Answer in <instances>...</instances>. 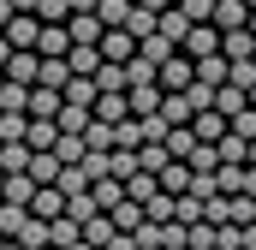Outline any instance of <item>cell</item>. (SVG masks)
Here are the masks:
<instances>
[{
	"label": "cell",
	"mask_w": 256,
	"mask_h": 250,
	"mask_svg": "<svg viewBox=\"0 0 256 250\" xmlns=\"http://www.w3.org/2000/svg\"><path fill=\"white\" fill-rule=\"evenodd\" d=\"M214 108L232 120V114H244V108H250V96H244V90H232V84H220V90H214Z\"/></svg>",
	"instance_id": "obj_32"
},
{
	"label": "cell",
	"mask_w": 256,
	"mask_h": 250,
	"mask_svg": "<svg viewBox=\"0 0 256 250\" xmlns=\"http://www.w3.org/2000/svg\"><path fill=\"white\" fill-rule=\"evenodd\" d=\"M30 149H54L60 143V120H30V137H24Z\"/></svg>",
	"instance_id": "obj_28"
},
{
	"label": "cell",
	"mask_w": 256,
	"mask_h": 250,
	"mask_svg": "<svg viewBox=\"0 0 256 250\" xmlns=\"http://www.w3.org/2000/svg\"><path fill=\"white\" fill-rule=\"evenodd\" d=\"M24 220H30V208H18V202H0V232H6V238H18V232H24Z\"/></svg>",
	"instance_id": "obj_39"
},
{
	"label": "cell",
	"mask_w": 256,
	"mask_h": 250,
	"mask_svg": "<svg viewBox=\"0 0 256 250\" xmlns=\"http://www.w3.org/2000/svg\"><path fill=\"white\" fill-rule=\"evenodd\" d=\"M0 250H24V244H18V238H6V244H0Z\"/></svg>",
	"instance_id": "obj_55"
},
{
	"label": "cell",
	"mask_w": 256,
	"mask_h": 250,
	"mask_svg": "<svg viewBox=\"0 0 256 250\" xmlns=\"http://www.w3.org/2000/svg\"><path fill=\"white\" fill-rule=\"evenodd\" d=\"M161 36H167V42H179V48H185V36H191V18H185V12H179V6H173V12H161Z\"/></svg>",
	"instance_id": "obj_31"
},
{
	"label": "cell",
	"mask_w": 256,
	"mask_h": 250,
	"mask_svg": "<svg viewBox=\"0 0 256 250\" xmlns=\"http://www.w3.org/2000/svg\"><path fill=\"white\" fill-rule=\"evenodd\" d=\"M108 250H137V238H131V232H120V238H114Z\"/></svg>",
	"instance_id": "obj_51"
},
{
	"label": "cell",
	"mask_w": 256,
	"mask_h": 250,
	"mask_svg": "<svg viewBox=\"0 0 256 250\" xmlns=\"http://www.w3.org/2000/svg\"><path fill=\"white\" fill-rule=\"evenodd\" d=\"M143 220H149V208H143V202H120V208H114V226H120V232H137V226H143Z\"/></svg>",
	"instance_id": "obj_30"
},
{
	"label": "cell",
	"mask_w": 256,
	"mask_h": 250,
	"mask_svg": "<svg viewBox=\"0 0 256 250\" xmlns=\"http://www.w3.org/2000/svg\"><path fill=\"white\" fill-rule=\"evenodd\" d=\"M66 66H72L78 78H96V72H102V48H72V54H66Z\"/></svg>",
	"instance_id": "obj_29"
},
{
	"label": "cell",
	"mask_w": 256,
	"mask_h": 250,
	"mask_svg": "<svg viewBox=\"0 0 256 250\" xmlns=\"http://www.w3.org/2000/svg\"><path fill=\"white\" fill-rule=\"evenodd\" d=\"M72 48H78V42H72V30H66V24H42V42H36V54H42V60H66Z\"/></svg>",
	"instance_id": "obj_6"
},
{
	"label": "cell",
	"mask_w": 256,
	"mask_h": 250,
	"mask_svg": "<svg viewBox=\"0 0 256 250\" xmlns=\"http://www.w3.org/2000/svg\"><path fill=\"white\" fill-rule=\"evenodd\" d=\"M250 108H256V90H250Z\"/></svg>",
	"instance_id": "obj_61"
},
{
	"label": "cell",
	"mask_w": 256,
	"mask_h": 250,
	"mask_svg": "<svg viewBox=\"0 0 256 250\" xmlns=\"http://www.w3.org/2000/svg\"><path fill=\"white\" fill-rule=\"evenodd\" d=\"M84 143H90V155H114V125H108V120H90Z\"/></svg>",
	"instance_id": "obj_26"
},
{
	"label": "cell",
	"mask_w": 256,
	"mask_h": 250,
	"mask_svg": "<svg viewBox=\"0 0 256 250\" xmlns=\"http://www.w3.org/2000/svg\"><path fill=\"white\" fill-rule=\"evenodd\" d=\"M232 131H238L244 143H256V108H244V114H232Z\"/></svg>",
	"instance_id": "obj_48"
},
{
	"label": "cell",
	"mask_w": 256,
	"mask_h": 250,
	"mask_svg": "<svg viewBox=\"0 0 256 250\" xmlns=\"http://www.w3.org/2000/svg\"><path fill=\"white\" fill-rule=\"evenodd\" d=\"M167 161H173V155H167V143H143V149H137V167H143V173H161Z\"/></svg>",
	"instance_id": "obj_37"
},
{
	"label": "cell",
	"mask_w": 256,
	"mask_h": 250,
	"mask_svg": "<svg viewBox=\"0 0 256 250\" xmlns=\"http://www.w3.org/2000/svg\"><path fill=\"white\" fill-rule=\"evenodd\" d=\"M232 90H256V60H232Z\"/></svg>",
	"instance_id": "obj_46"
},
{
	"label": "cell",
	"mask_w": 256,
	"mask_h": 250,
	"mask_svg": "<svg viewBox=\"0 0 256 250\" xmlns=\"http://www.w3.org/2000/svg\"><path fill=\"white\" fill-rule=\"evenodd\" d=\"M66 30H72V42H78V48H102V36H108L102 12H72V18H66Z\"/></svg>",
	"instance_id": "obj_3"
},
{
	"label": "cell",
	"mask_w": 256,
	"mask_h": 250,
	"mask_svg": "<svg viewBox=\"0 0 256 250\" xmlns=\"http://www.w3.org/2000/svg\"><path fill=\"white\" fill-rule=\"evenodd\" d=\"M48 244H54V250H72V244H84V220H72V214L48 220Z\"/></svg>",
	"instance_id": "obj_15"
},
{
	"label": "cell",
	"mask_w": 256,
	"mask_h": 250,
	"mask_svg": "<svg viewBox=\"0 0 256 250\" xmlns=\"http://www.w3.org/2000/svg\"><path fill=\"white\" fill-rule=\"evenodd\" d=\"M96 120H108V125L131 120V90H126V96H102V102H96Z\"/></svg>",
	"instance_id": "obj_25"
},
{
	"label": "cell",
	"mask_w": 256,
	"mask_h": 250,
	"mask_svg": "<svg viewBox=\"0 0 256 250\" xmlns=\"http://www.w3.org/2000/svg\"><path fill=\"white\" fill-rule=\"evenodd\" d=\"M220 54H226V60H256V36L250 30H226V36H220Z\"/></svg>",
	"instance_id": "obj_18"
},
{
	"label": "cell",
	"mask_w": 256,
	"mask_h": 250,
	"mask_svg": "<svg viewBox=\"0 0 256 250\" xmlns=\"http://www.w3.org/2000/svg\"><path fill=\"white\" fill-rule=\"evenodd\" d=\"M60 173H66V161L54 149H36V155H30V179H36V185H60Z\"/></svg>",
	"instance_id": "obj_11"
},
{
	"label": "cell",
	"mask_w": 256,
	"mask_h": 250,
	"mask_svg": "<svg viewBox=\"0 0 256 250\" xmlns=\"http://www.w3.org/2000/svg\"><path fill=\"white\" fill-rule=\"evenodd\" d=\"M30 214H36V220H60V214H66V190L60 185H42L36 202H30Z\"/></svg>",
	"instance_id": "obj_14"
},
{
	"label": "cell",
	"mask_w": 256,
	"mask_h": 250,
	"mask_svg": "<svg viewBox=\"0 0 256 250\" xmlns=\"http://www.w3.org/2000/svg\"><path fill=\"white\" fill-rule=\"evenodd\" d=\"M0 149H6V143H0Z\"/></svg>",
	"instance_id": "obj_63"
},
{
	"label": "cell",
	"mask_w": 256,
	"mask_h": 250,
	"mask_svg": "<svg viewBox=\"0 0 256 250\" xmlns=\"http://www.w3.org/2000/svg\"><path fill=\"white\" fill-rule=\"evenodd\" d=\"M72 78H78V72H72L66 60H42V84H48V90H66Z\"/></svg>",
	"instance_id": "obj_41"
},
{
	"label": "cell",
	"mask_w": 256,
	"mask_h": 250,
	"mask_svg": "<svg viewBox=\"0 0 256 250\" xmlns=\"http://www.w3.org/2000/svg\"><path fill=\"white\" fill-rule=\"evenodd\" d=\"M90 196H96V208H108V214H114V208L126 202V179H102V185H90Z\"/></svg>",
	"instance_id": "obj_24"
},
{
	"label": "cell",
	"mask_w": 256,
	"mask_h": 250,
	"mask_svg": "<svg viewBox=\"0 0 256 250\" xmlns=\"http://www.w3.org/2000/svg\"><path fill=\"white\" fill-rule=\"evenodd\" d=\"M167 155H173V161H191L196 155V131L191 125H173V131H167Z\"/></svg>",
	"instance_id": "obj_23"
},
{
	"label": "cell",
	"mask_w": 256,
	"mask_h": 250,
	"mask_svg": "<svg viewBox=\"0 0 256 250\" xmlns=\"http://www.w3.org/2000/svg\"><path fill=\"white\" fill-rule=\"evenodd\" d=\"M214 24H220V36L226 30H250V6L244 0H214Z\"/></svg>",
	"instance_id": "obj_9"
},
{
	"label": "cell",
	"mask_w": 256,
	"mask_h": 250,
	"mask_svg": "<svg viewBox=\"0 0 256 250\" xmlns=\"http://www.w3.org/2000/svg\"><path fill=\"white\" fill-rule=\"evenodd\" d=\"M102 60L131 66V60H137V36H131V30H108V36H102Z\"/></svg>",
	"instance_id": "obj_7"
},
{
	"label": "cell",
	"mask_w": 256,
	"mask_h": 250,
	"mask_svg": "<svg viewBox=\"0 0 256 250\" xmlns=\"http://www.w3.org/2000/svg\"><path fill=\"white\" fill-rule=\"evenodd\" d=\"M173 220H185V226H196V220H202V196H179Z\"/></svg>",
	"instance_id": "obj_47"
},
{
	"label": "cell",
	"mask_w": 256,
	"mask_h": 250,
	"mask_svg": "<svg viewBox=\"0 0 256 250\" xmlns=\"http://www.w3.org/2000/svg\"><path fill=\"white\" fill-rule=\"evenodd\" d=\"M96 12H102V24H108V30H126V18L137 12V0H102Z\"/></svg>",
	"instance_id": "obj_27"
},
{
	"label": "cell",
	"mask_w": 256,
	"mask_h": 250,
	"mask_svg": "<svg viewBox=\"0 0 256 250\" xmlns=\"http://www.w3.org/2000/svg\"><path fill=\"white\" fill-rule=\"evenodd\" d=\"M0 36H6L12 48H36V42H42V18H36V12H18V18H12Z\"/></svg>",
	"instance_id": "obj_5"
},
{
	"label": "cell",
	"mask_w": 256,
	"mask_h": 250,
	"mask_svg": "<svg viewBox=\"0 0 256 250\" xmlns=\"http://www.w3.org/2000/svg\"><path fill=\"white\" fill-rule=\"evenodd\" d=\"M179 54V42H167V36H149V42H137V60H149V66H167Z\"/></svg>",
	"instance_id": "obj_22"
},
{
	"label": "cell",
	"mask_w": 256,
	"mask_h": 250,
	"mask_svg": "<svg viewBox=\"0 0 256 250\" xmlns=\"http://www.w3.org/2000/svg\"><path fill=\"white\" fill-rule=\"evenodd\" d=\"M30 137V114H0V143H24Z\"/></svg>",
	"instance_id": "obj_35"
},
{
	"label": "cell",
	"mask_w": 256,
	"mask_h": 250,
	"mask_svg": "<svg viewBox=\"0 0 256 250\" xmlns=\"http://www.w3.org/2000/svg\"><path fill=\"white\" fill-rule=\"evenodd\" d=\"M60 96L72 102V108H96V102H102V90H96V78H72V84H66Z\"/></svg>",
	"instance_id": "obj_21"
},
{
	"label": "cell",
	"mask_w": 256,
	"mask_h": 250,
	"mask_svg": "<svg viewBox=\"0 0 256 250\" xmlns=\"http://www.w3.org/2000/svg\"><path fill=\"white\" fill-rule=\"evenodd\" d=\"M36 18H42V24H66V18H72V0H42Z\"/></svg>",
	"instance_id": "obj_44"
},
{
	"label": "cell",
	"mask_w": 256,
	"mask_h": 250,
	"mask_svg": "<svg viewBox=\"0 0 256 250\" xmlns=\"http://www.w3.org/2000/svg\"><path fill=\"white\" fill-rule=\"evenodd\" d=\"M12 54H18V48H12V42L0 36V72H6V60H12Z\"/></svg>",
	"instance_id": "obj_52"
},
{
	"label": "cell",
	"mask_w": 256,
	"mask_h": 250,
	"mask_svg": "<svg viewBox=\"0 0 256 250\" xmlns=\"http://www.w3.org/2000/svg\"><path fill=\"white\" fill-rule=\"evenodd\" d=\"M0 114H30V90L24 84H6L0 90Z\"/></svg>",
	"instance_id": "obj_38"
},
{
	"label": "cell",
	"mask_w": 256,
	"mask_h": 250,
	"mask_svg": "<svg viewBox=\"0 0 256 250\" xmlns=\"http://www.w3.org/2000/svg\"><path fill=\"white\" fill-rule=\"evenodd\" d=\"M161 190H167V196H185V190H191V161H167V167H161Z\"/></svg>",
	"instance_id": "obj_19"
},
{
	"label": "cell",
	"mask_w": 256,
	"mask_h": 250,
	"mask_svg": "<svg viewBox=\"0 0 256 250\" xmlns=\"http://www.w3.org/2000/svg\"><path fill=\"white\" fill-rule=\"evenodd\" d=\"M137 6H143V12H173L179 0H137Z\"/></svg>",
	"instance_id": "obj_49"
},
{
	"label": "cell",
	"mask_w": 256,
	"mask_h": 250,
	"mask_svg": "<svg viewBox=\"0 0 256 250\" xmlns=\"http://www.w3.org/2000/svg\"><path fill=\"white\" fill-rule=\"evenodd\" d=\"M143 143H167V131H173V125H167V114H143Z\"/></svg>",
	"instance_id": "obj_42"
},
{
	"label": "cell",
	"mask_w": 256,
	"mask_h": 250,
	"mask_svg": "<svg viewBox=\"0 0 256 250\" xmlns=\"http://www.w3.org/2000/svg\"><path fill=\"white\" fill-rule=\"evenodd\" d=\"M96 6H102V0H72V12H96Z\"/></svg>",
	"instance_id": "obj_53"
},
{
	"label": "cell",
	"mask_w": 256,
	"mask_h": 250,
	"mask_svg": "<svg viewBox=\"0 0 256 250\" xmlns=\"http://www.w3.org/2000/svg\"><path fill=\"white\" fill-rule=\"evenodd\" d=\"M185 54H191V60H214V54H220V24H191Z\"/></svg>",
	"instance_id": "obj_4"
},
{
	"label": "cell",
	"mask_w": 256,
	"mask_h": 250,
	"mask_svg": "<svg viewBox=\"0 0 256 250\" xmlns=\"http://www.w3.org/2000/svg\"><path fill=\"white\" fill-rule=\"evenodd\" d=\"M6 84H24V90H36V84H42V54H36V48H18V54L6 60Z\"/></svg>",
	"instance_id": "obj_2"
},
{
	"label": "cell",
	"mask_w": 256,
	"mask_h": 250,
	"mask_svg": "<svg viewBox=\"0 0 256 250\" xmlns=\"http://www.w3.org/2000/svg\"><path fill=\"white\" fill-rule=\"evenodd\" d=\"M250 36H256V12H250Z\"/></svg>",
	"instance_id": "obj_58"
},
{
	"label": "cell",
	"mask_w": 256,
	"mask_h": 250,
	"mask_svg": "<svg viewBox=\"0 0 256 250\" xmlns=\"http://www.w3.org/2000/svg\"><path fill=\"white\" fill-rule=\"evenodd\" d=\"M0 244H6V232H0Z\"/></svg>",
	"instance_id": "obj_62"
},
{
	"label": "cell",
	"mask_w": 256,
	"mask_h": 250,
	"mask_svg": "<svg viewBox=\"0 0 256 250\" xmlns=\"http://www.w3.org/2000/svg\"><path fill=\"white\" fill-rule=\"evenodd\" d=\"M108 167H114V179H131V173H143V167H137V149H114V161H108Z\"/></svg>",
	"instance_id": "obj_45"
},
{
	"label": "cell",
	"mask_w": 256,
	"mask_h": 250,
	"mask_svg": "<svg viewBox=\"0 0 256 250\" xmlns=\"http://www.w3.org/2000/svg\"><path fill=\"white\" fill-rule=\"evenodd\" d=\"M244 167H256V143H250V161H244Z\"/></svg>",
	"instance_id": "obj_56"
},
{
	"label": "cell",
	"mask_w": 256,
	"mask_h": 250,
	"mask_svg": "<svg viewBox=\"0 0 256 250\" xmlns=\"http://www.w3.org/2000/svg\"><path fill=\"white\" fill-rule=\"evenodd\" d=\"M12 6H18V12H36V6H42V0H12Z\"/></svg>",
	"instance_id": "obj_54"
},
{
	"label": "cell",
	"mask_w": 256,
	"mask_h": 250,
	"mask_svg": "<svg viewBox=\"0 0 256 250\" xmlns=\"http://www.w3.org/2000/svg\"><path fill=\"white\" fill-rule=\"evenodd\" d=\"M90 120H96V108H72V102H66L60 108V137H84Z\"/></svg>",
	"instance_id": "obj_20"
},
{
	"label": "cell",
	"mask_w": 256,
	"mask_h": 250,
	"mask_svg": "<svg viewBox=\"0 0 256 250\" xmlns=\"http://www.w3.org/2000/svg\"><path fill=\"white\" fill-rule=\"evenodd\" d=\"M0 90H6V72H0Z\"/></svg>",
	"instance_id": "obj_59"
},
{
	"label": "cell",
	"mask_w": 256,
	"mask_h": 250,
	"mask_svg": "<svg viewBox=\"0 0 256 250\" xmlns=\"http://www.w3.org/2000/svg\"><path fill=\"white\" fill-rule=\"evenodd\" d=\"M36 179H30V173H6V190H0V202H18V208H30V202H36Z\"/></svg>",
	"instance_id": "obj_13"
},
{
	"label": "cell",
	"mask_w": 256,
	"mask_h": 250,
	"mask_svg": "<svg viewBox=\"0 0 256 250\" xmlns=\"http://www.w3.org/2000/svg\"><path fill=\"white\" fill-rule=\"evenodd\" d=\"M18 244H24V250H54V244H48V220H36V214H30V220H24V232H18Z\"/></svg>",
	"instance_id": "obj_34"
},
{
	"label": "cell",
	"mask_w": 256,
	"mask_h": 250,
	"mask_svg": "<svg viewBox=\"0 0 256 250\" xmlns=\"http://www.w3.org/2000/svg\"><path fill=\"white\" fill-rule=\"evenodd\" d=\"M96 90H102V96H126L131 90V72L120 60H102V72H96Z\"/></svg>",
	"instance_id": "obj_12"
},
{
	"label": "cell",
	"mask_w": 256,
	"mask_h": 250,
	"mask_svg": "<svg viewBox=\"0 0 256 250\" xmlns=\"http://www.w3.org/2000/svg\"><path fill=\"white\" fill-rule=\"evenodd\" d=\"M179 12L191 24H214V0H179Z\"/></svg>",
	"instance_id": "obj_43"
},
{
	"label": "cell",
	"mask_w": 256,
	"mask_h": 250,
	"mask_svg": "<svg viewBox=\"0 0 256 250\" xmlns=\"http://www.w3.org/2000/svg\"><path fill=\"white\" fill-rule=\"evenodd\" d=\"M191 84H196V60H191V54H185V48H179L173 60L161 66V90H167V96H185Z\"/></svg>",
	"instance_id": "obj_1"
},
{
	"label": "cell",
	"mask_w": 256,
	"mask_h": 250,
	"mask_svg": "<svg viewBox=\"0 0 256 250\" xmlns=\"http://www.w3.org/2000/svg\"><path fill=\"white\" fill-rule=\"evenodd\" d=\"M60 190H66V202L90 190V173H84V161H72V167H66V173H60Z\"/></svg>",
	"instance_id": "obj_36"
},
{
	"label": "cell",
	"mask_w": 256,
	"mask_h": 250,
	"mask_svg": "<svg viewBox=\"0 0 256 250\" xmlns=\"http://www.w3.org/2000/svg\"><path fill=\"white\" fill-rule=\"evenodd\" d=\"M114 238H120V226H114V214H90V220H84V244L108 250Z\"/></svg>",
	"instance_id": "obj_16"
},
{
	"label": "cell",
	"mask_w": 256,
	"mask_h": 250,
	"mask_svg": "<svg viewBox=\"0 0 256 250\" xmlns=\"http://www.w3.org/2000/svg\"><path fill=\"white\" fill-rule=\"evenodd\" d=\"M72 250H96V244H72Z\"/></svg>",
	"instance_id": "obj_57"
},
{
	"label": "cell",
	"mask_w": 256,
	"mask_h": 250,
	"mask_svg": "<svg viewBox=\"0 0 256 250\" xmlns=\"http://www.w3.org/2000/svg\"><path fill=\"white\" fill-rule=\"evenodd\" d=\"M161 102H167L161 84H137V90H131V114H137V120H143V114H161Z\"/></svg>",
	"instance_id": "obj_17"
},
{
	"label": "cell",
	"mask_w": 256,
	"mask_h": 250,
	"mask_svg": "<svg viewBox=\"0 0 256 250\" xmlns=\"http://www.w3.org/2000/svg\"><path fill=\"white\" fill-rule=\"evenodd\" d=\"M60 108H66L60 90H48V84H36V90H30V120H60Z\"/></svg>",
	"instance_id": "obj_10"
},
{
	"label": "cell",
	"mask_w": 256,
	"mask_h": 250,
	"mask_svg": "<svg viewBox=\"0 0 256 250\" xmlns=\"http://www.w3.org/2000/svg\"><path fill=\"white\" fill-rule=\"evenodd\" d=\"M12 18H18V6H12V0H0V30H6Z\"/></svg>",
	"instance_id": "obj_50"
},
{
	"label": "cell",
	"mask_w": 256,
	"mask_h": 250,
	"mask_svg": "<svg viewBox=\"0 0 256 250\" xmlns=\"http://www.w3.org/2000/svg\"><path fill=\"white\" fill-rule=\"evenodd\" d=\"M161 114H167V125H191V120H196V108L185 102V96H167V102H161Z\"/></svg>",
	"instance_id": "obj_40"
},
{
	"label": "cell",
	"mask_w": 256,
	"mask_h": 250,
	"mask_svg": "<svg viewBox=\"0 0 256 250\" xmlns=\"http://www.w3.org/2000/svg\"><path fill=\"white\" fill-rule=\"evenodd\" d=\"M244 6H250V12H256V0H244Z\"/></svg>",
	"instance_id": "obj_60"
},
{
	"label": "cell",
	"mask_w": 256,
	"mask_h": 250,
	"mask_svg": "<svg viewBox=\"0 0 256 250\" xmlns=\"http://www.w3.org/2000/svg\"><path fill=\"white\" fill-rule=\"evenodd\" d=\"M30 155H36L30 143H6V149H0V167H6V173H30Z\"/></svg>",
	"instance_id": "obj_33"
},
{
	"label": "cell",
	"mask_w": 256,
	"mask_h": 250,
	"mask_svg": "<svg viewBox=\"0 0 256 250\" xmlns=\"http://www.w3.org/2000/svg\"><path fill=\"white\" fill-rule=\"evenodd\" d=\"M191 131H196V143H220V137L232 131V120H226L220 108H208V114H196V120H191Z\"/></svg>",
	"instance_id": "obj_8"
}]
</instances>
